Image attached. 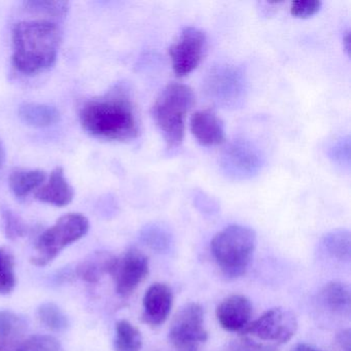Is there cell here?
Instances as JSON below:
<instances>
[{"mask_svg":"<svg viewBox=\"0 0 351 351\" xmlns=\"http://www.w3.org/2000/svg\"><path fill=\"white\" fill-rule=\"evenodd\" d=\"M337 343L342 351H350V330H344L339 332Z\"/></svg>","mask_w":351,"mask_h":351,"instance_id":"cell-31","label":"cell"},{"mask_svg":"<svg viewBox=\"0 0 351 351\" xmlns=\"http://www.w3.org/2000/svg\"><path fill=\"white\" fill-rule=\"evenodd\" d=\"M322 245L326 252L340 261L350 258V233L347 230H335L324 236Z\"/></svg>","mask_w":351,"mask_h":351,"instance_id":"cell-22","label":"cell"},{"mask_svg":"<svg viewBox=\"0 0 351 351\" xmlns=\"http://www.w3.org/2000/svg\"><path fill=\"white\" fill-rule=\"evenodd\" d=\"M15 258L7 248L0 247V295H9L17 285Z\"/></svg>","mask_w":351,"mask_h":351,"instance_id":"cell-24","label":"cell"},{"mask_svg":"<svg viewBox=\"0 0 351 351\" xmlns=\"http://www.w3.org/2000/svg\"><path fill=\"white\" fill-rule=\"evenodd\" d=\"M191 131L197 141L205 147L223 145L226 141L223 121L213 110L195 112L191 118Z\"/></svg>","mask_w":351,"mask_h":351,"instance_id":"cell-14","label":"cell"},{"mask_svg":"<svg viewBox=\"0 0 351 351\" xmlns=\"http://www.w3.org/2000/svg\"><path fill=\"white\" fill-rule=\"evenodd\" d=\"M149 258L141 250H127L121 256H114L110 275L121 297H129L149 275Z\"/></svg>","mask_w":351,"mask_h":351,"instance_id":"cell-9","label":"cell"},{"mask_svg":"<svg viewBox=\"0 0 351 351\" xmlns=\"http://www.w3.org/2000/svg\"><path fill=\"white\" fill-rule=\"evenodd\" d=\"M114 256L108 252H94L77 267L75 274L88 283L99 282L104 274H110Z\"/></svg>","mask_w":351,"mask_h":351,"instance_id":"cell-18","label":"cell"},{"mask_svg":"<svg viewBox=\"0 0 351 351\" xmlns=\"http://www.w3.org/2000/svg\"><path fill=\"white\" fill-rule=\"evenodd\" d=\"M330 158L335 163L349 167L350 164V138L348 136L339 139L330 149Z\"/></svg>","mask_w":351,"mask_h":351,"instance_id":"cell-28","label":"cell"},{"mask_svg":"<svg viewBox=\"0 0 351 351\" xmlns=\"http://www.w3.org/2000/svg\"><path fill=\"white\" fill-rule=\"evenodd\" d=\"M194 104L193 90L180 83L168 85L156 99L153 118L163 135L168 151L178 149L182 145L186 114Z\"/></svg>","mask_w":351,"mask_h":351,"instance_id":"cell-3","label":"cell"},{"mask_svg":"<svg viewBox=\"0 0 351 351\" xmlns=\"http://www.w3.org/2000/svg\"><path fill=\"white\" fill-rule=\"evenodd\" d=\"M343 45H344V49L347 54H349V51H350V34H349V32H346V34H345L344 38H343Z\"/></svg>","mask_w":351,"mask_h":351,"instance_id":"cell-33","label":"cell"},{"mask_svg":"<svg viewBox=\"0 0 351 351\" xmlns=\"http://www.w3.org/2000/svg\"><path fill=\"white\" fill-rule=\"evenodd\" d=\"M320 300L324 307L339 316H350V289L346 285L332 281L324 285L320 291Z\"/></svg>","mask_w":351,"mask_h":351,"instance_id":"cell-17","label":"cell"},{"mask_svg":"<svg viewBox=\"0 0 351 351\" xmlns=\"http://www.w3.org/2000/svg\"><path fill=\"white\" fill-rule=\"evenodd\" d=\"M229 351H238V350H236L235 348H233V347H232L231 350H229Z\"/></svg>","mask_w":351,"mask_h":351,"instance_id":"cell-35","label":"cell"},{"mask_svg":"<svg viewBox=\"0 0 351 351\" xmlns=\"http://www.w3.org/2000/svg\"><path fill=\"white\" fill-rule=\"evenodd\" d=\"M18 351H64V349L54 337L36 335L25 339Z\"/></svg>","mask_w":351,"mask_h":351,"instance_id":"cell-25","label":"cell"},{"mask_svg":"<svg viewBox=\"0 0 351 351\" xmlns=\"http://www.w3.org/2000/svg\"><path fill=\"white\" fill-rule=\"evenodd\" d=\"M173 306V293L165 283L157 282L147 289L143 297V320L151 326L163 324Z\"/></svg>","mask_w":351,"mask_h":351,"instance_id":"cell-13","label":"cell"},{"mask_svg":"<svg viewBox=\"0 0 351 351\" xmlns=\"http://www.w3.org/2000/svg\"><path fill=\"white\" fill-rule=\"evenodd\" d=\"M69 3L67 1H28L25 7L28 11L45 14L54 18L64 17L69 12Z\"/></svg>","mask_w":351,"mask_h":351,"instance_id":"cell-26","label":"cell"},{"mask_svg":"<svg viewBox=\"0 0 351 351\" xmlns=\"http://www.w3.org/2000/svg\"><path fill=\"white\" fill-rule=\"evenodd\" d=\"M260 151L245 139L232 141L221 156V166L228 176L236 180H246L258 174L262 167Z\"/></svg>","mask_w":351,"mask_h":351,"instance_id":"cell-11","label":"cell"},{"mask_svg":"<svg viewBox=\"0 0 351 351\" xmlns=\"http://www.w3.org/2000/svg\"><path fill=\"white\" fill-rule=\"evenodd\" d=\"M145 237L152 244H158L162 246V244H166L169 239V235L165 230L160 228L159 226H153L149 228L145 232Z\"/></svg>","mask_w":351,"mask_h":351,"instance_id":"cell-30","label":"cell"},{"mask_svg":"<svg viewBox=\"0 0 351 351\" xmlns=\"http://www.w3.org/2000/svg\"><path fill=\"white\" fill-rule=\"evenodd\" d=\"M322 8L318 0H297L291 3V15L297 18H309L315 15Z\"/></svg>","mask_w":351,"mask_h":351,"instance_id":"cell-29","label":"cell"},{"mask_svg":"<svg viewBox=\"0 0 351 351\" xmlns=\"http://www.w3.org/2000/svg\"><path fill=\"white\" fill-rule=\"evenodd\" d=\"M80 121L89 134L106 141H131L139 134L136 112L124 88L86 101L80 110Z\"/></svg>","mask_w":351,"mask_h":351,"instance_id":"cell-1","label":"cell"},{"mask_svg":"<svg viewBox=\"0 0 351 351\" xmlns=\"http://www.w3.org/2000/svg\"><path fill=\"white\" fill-rule=\"evenodd\" d=\"M3 219H5V234L10 239L15 240L23 237L27 233V226L16 217L12 211H3Z\"/></svg>","mask_w":351,"mask_h":351,"instance_id":"cell-27","label":"cell"},{"mask_svg":"<svg viewBox=\"0 0 351 351\" xmlns=\"http://www.w3.org/2000/svg\"><path fill=\"white\" fill-rule=\"evenodd\" d=\"M19 116L26 124L40 128L52 126L60 119L56 108L42 104H22L19 108Z\"/></svg>","mask_w":351,"mask_h":351,"instance_id":"cell-19","label":"cell"},{"mask_svg":"<svg viewBox=\"0 0 351 351\" xmlns=\"http://www.w3.org/2000/svg\"><path fill=\"white\" fill-rule=\"evenodd\" d=\"M116 351H141L143 336L141 330L128 320H120L116 324Z\"/></svg>","mask_w":351,"mask_h":351,"instance_id":"cell-21","label":"cell"},{"mask_svg":"<svg viewBox=\"0 0 351 351\" xmlns=\"http://www.w3.org/2000/svg\"><path fill=\"white\" fill-rule=\"evenodd\" d=\"M297 330L298 320L295 314L291 310L277 307L268 310L256 320L250 322L240 335L267 346L278 348L280 345L289 342Z\"/></svg>","mask_w":351,"mask_h":351,"instance_id":"cell-6","label":"cell"},{"mask_svg":"<svg viewBox=\"0 0 351 351\" xmlns=\"http://www.w3.org/2000/svg\"><path fill=\"white\" fill-rule=\"evenodd\" d=\"M89 228V221L81 213L63 215L40 236L36 242V254L30 262L34 266H47L64 248L83 238Z\"/></svg>","mask_w":351,"mask_h":351,"instance_id":"cell-5","label":"cell"},{"mask_svg":"<svg viewBox=\"0 0 351 351\" xmlns=\"http://www.w3.org/2000/svg\"><path fill=\"white\" fill-rule=\"evenodd\" d=\"M27 322L15 312L0 310V351H18L25 340Z\"/></svg>","mask_w":351,"mask_h":351,"instance_id":"cell-16","label":"cell"},{"mask_svg":"<svg viewBox=\"0 0 351 351\" xmlns=\"http://www.w3.org/2000/svg\"><path fill=\"white\" fill-rule=\"evenodd\" d=\"M34 196L42 202L63 207L73 200L75 191L65 178L63 168L57 167L51 173L48 182L43 184Z\"/></svg>","mask_w":351,"mask_h":351,"instance_id":"cell-15","label":"cell"},{"mask_svg":"<svg viewBox=\"0 0 351 351\" xmlns=\"http://www.w3.org/2000/svg\"><path fill=\"white\" fill-rule=\"evenodd\" d=\"M293 351H322L312 345L306 344V343H300L295 345L293 348Z\"/></svg>","mask_w":351,"mask_h":351,"instance_id":"cell-32","label":"cell"},{"mask_svg":"<svg viewBox=\"0 0 351 351\" xmlns=\"http://www.w3.org/2000/svg\"><path fill=\"white\" fill-rule=\"evenodd\" d=\"M205 88L213 101L223 106L233 108L245 97V77L234 65H217L207 75Z\"/></svg>","mask_w":351,"mask_h":351,"instance_id":"cell-8","label":"cell"},{"mask_svg":"<svg viewBox=\"0 0 351 351\" xmlns=\"http://www.w3.org/2000/svg\"><path fill=\"white\" fill-rule=\"evenodd\" d=\"M215 315L223 330L241 332L252 322V302L243 295H229L219 304Z\"/></svg>","mask_w":351,"mask_h":351,"instance_id":"cell-12","label":"cell"},{"mask_svg":"<svg viewBox=\"0 0 351 351\" xmlns=\"http://www.w3.org/2000/svg\"><path fill=\"white\" fill-rule=\"evenodd\" d=\"M206 36L196 27H186L169 50L172 69L178 77H186L202 61L206 50Z\"/></svg>","mask_w":351,"mask_h":351,"instance_id":"cell-10","label":"cell"},{"mask_svg":"<svg viewBox=\"0 0 351 351\" xmlns=\"http://www.w3.org/2000/svg\"><path fill=\"white\" fill-rule=\"evenodd\" d=\"M208 339L204 326V311L198 303L184 305L174 316L169 328V341L176 351H200Z\"/></svg>","mask_w":351,"mask_h":351,"instance_id":"cell-7","label":"cell"},{"mask_svg":"<svg viewBox=\"0 0 351 351\" xmlns=\"http://www.w3.org/2000/svg\"><path fill=\"white\" fill-rule=\"evenodd\" d=\"M38 317L43 326L52 332H63L69 328L66 314L55 303H44L38 307Z\"/></svg>","mask_w":351,"mask_h":351,"instance_id":"cell-23","label":"cell"},{"mask_svg":"<svg viewBox=\"0 0 351 351\" xmlns=\"http://www.w3.org/2000/svg\"><path fill=\"white\" fill-rule=\"evenodd\" d=\"M256 246V232L240 225L229 226L221 230L210 244L215 262L229 278H238L245 274Z\"/></svg>","mask_w":351,"mask_h":351,"instance_id":"cell-4","label":"cell"},{"mask_svg":"<svg viewBox=\"0 0 351 351\" xmlns=\"http://www.w3.org/2000/svg\"><path fill=\"white\" fill-rule=\"evenodd\" d=\"M5 162V152L3 143H0V168L3 167Z\"/></svg>","mask_w":351,"mask_h":351,"instance_id":"cell-34","label":"cell"},{"mask_svg":"<svg viewBox=\"0 0 351 351\" xmlns=\"http://www.w3.org/2000/svg\"><path fill=\"white\" fill-rule=\"evenodd\" d=\"M13 64L19 73L34 75L53 66L58 56L61 34L50 21H22L13 28Z\"/></svg>","mask_w":351,"mask_h":351,"instance_id":"cell-2","label":"cell"},{"mask_svg":"<svg viewBox=\"0 0 351 351\" xmlns=\"http://www.w3.org/2000/svg\"><path fill=\"white\" fill-rule=\"evenodd\" d=\"M46 178L47 174L42 170H16L10 176V188L18 198H25L38 191Z\"/></svg>","mask_w":351,"mask_h":351,"instance_id":"cell-20","label":"cell"}]
</instances>
